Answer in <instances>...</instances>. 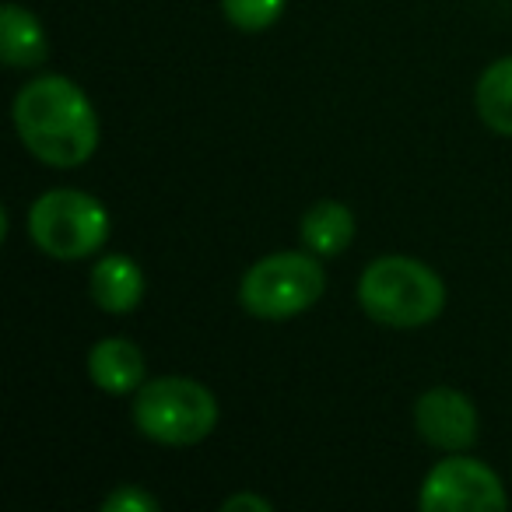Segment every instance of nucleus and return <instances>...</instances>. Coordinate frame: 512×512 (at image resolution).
<instances>
[{
	"label": "nucleus",
	"mask_w": 512,
	"mask_h": 512,
	"mask_svg": "<svg viewBox=\"0 0 512 512\" xmlns=\"http://www.w3.org/2000/svg\"><path fill=\"white\" fill-rule=\"evenodd\" d=\"M18 141L50 169H78L99 148V113L78 81L43 74L18 88L11 106Z\"/></svg>",
	"instance_id": "f257e3e1"
},
{
	"label": "nucleus",
	"mask_w": 512,
	"mask_h": 512,
	"mask_svg": "<svg viewBox=\"0 0 512 512\" xmlns=\"http://www.w3.org/2000/svg\"><path fill=\"white\" fill-rule=\"evenodd\" d=\"M358 306L372 323L383 327H428L446 309V285L414 256H376L358 278Z\"/></svg>",
	"instance_id": "f03ea898"
},
{
	"label": "nucleus",
	"mask_w": 512,
	"mask_h": 512,
	"mask_svg": "<svg viewBox=\"0 0 512 512\" xmlns=\"http://www.w3.org/2000/svg\"><path fill=\"white\" fill-rule=\"evenodd\" d=\"M218 400L204 383L186 376L148 379L130 400V418L158 446H197L218 428Z\"/></svg>",
	"instance_id": "7ed1b4c3"
},
{
	"label": "nucleus",
	"mask_w": 512,
	"mask_h": 512,
	"mask_svg": "<svg viewBox=\"0 0 512 512\" xmlns=\"http://www.w3.org/2000/svg\"><path fill=\"white\" fill-rule=\"evenodd\" d=\"M25 225H29V239L46 256L64 260V264L95 256L113 232L106 204L85 190H71V186H57L32 200Z\"/></svg>",
	"instance_id": "20e7f679"
},
{
	"label": "nucleus",
	"mask_w": 512,
	"mask_h": 512,
	"mask_svg": "<svg viewBox=\"0 0 512 512\" xmlns=\"http://www.w3.org/2000/svg\"><path fill=\"white\" fill-rule=\"evenodd\" d=\"M327 292V274L309 249L271 253L256 260L239 281V306L253 320L281 323L302 316Z\"/></svg>",
	"instance_id": "39448f33"
},
{
	"label": "nucleus",
	"mask_w": 512,
	"mask_h": 512,
	"mask_svg": "<svg viewBox=\"0 0 512 512\" xmlns=\"http://www.w3.org/2000/svg\"><path fill=\"white\" fill-rule=\"evenodd\" d=\"M505 484L488 463L474 456H446L425 474L418 509L425 512H491L505 509Z\"/></svg>",
	"instance_id": "423d86ee"
},
{
	"label": "nucleus",
	"mask_w": 512,
	"mask_h": 512,
	"mask_svg": "<svg viewBox=\"0 0 512 512\" xmlns=\"http://www.w3.org/2000/svg\"><path fill=\"white\" fill-rule=\"evenodd\" d=\"M414 428L432 449L467 453L477 442V407L463 390L432 386L414 400Z\"/></svg>",
	"instance_id": "0eeeda50"
},
{
	"label": "nucleus",
	"mask_w": 512,
	"mask_h": 512,
	"mask_svg": "<svg viewBox=\"0 0 512 512\" xmlns=\"http://www.w3.org/2000/svg\"><path fill=\"white\" fill-rule=\"evenodd\" d=\"M88 379L109 397H134L148 383V362L144 351L130 337H102L92 344L85 358Z\"/></svg>",
	"instance_id": "6e6552de"
},
{
	"label": "nucleus",
	"mask_w": 512,
	"mask_h": 512,
	"mask_svg": "<svg viewBox=\"0 0 512 512\" xmlns=\"http://www.w3.org/2000/svg\"><path fill=\"white\" fill-rule=\"evenodd\" d=\"M88 295L109 316H127L144 302V271L134 256L106 253L95 260L92 278H88Z\"/></svg>",
	"instance_id": "1a4fd4ad"
},
{
	"label": "nucleus",
	"mask_w": 512,
	"mask_h": 512,
	"mask_svg": "<svg viewBox=\"0 0 512 512\" xmlns=\"http://www.w3.org/2000/svg\"><path fill=\"white\" fill-rule=\"evenodd\" d=\"M0 57L11 71H29V67L46 64L50 57L43 25L22 4H4L0 11Z\"/></svg>",
	"instance_id": "9d476101"
},
{
	"label": "nucleus",
	"mask_w": 512,
	"mask_h": 512,
	"mask_svg": "<svg viewBox=\"0 0 512 512\" xmlns=\"http://www.w3.org/2000/svg\"><path fill=\"white\" fill-rule=\"evenodd\" d=\"M302 246L316 256H337L355 239V214L341 200H316L299 221Z\"/></svg>",
	"instance_id": "9b49d317"
},
{
	"label": "nucleus",
	"mask_w": 512,
	"mask_h": 512,
	"mask_svg": "<svg viewBox=\"0 0 512 512\" xmlns=\"http://www.w3.org/2000/svg\"><path fill=\"white\" fill-rule=\"evenodd\" d=\"M474 109L495 134L512 137V57L491 60L474 88Z\"/></svg>",
	"instance_id": "f8f14e48"
},
{
	"label": "nucleus",
	"mask_w": 512,
	"mask_h": 512,
	"mask_svg": "<svg viewBox=\"0 0 512 512\" xmlns=\"http://www.w3.org/2000/svg\"><path fill=\"white\" fill-rule=\"evenodd\" d=\"M221 11L239 32H264L285 11V0H221Z\"/></svg>",
	"instance_id": "ddd939ff"
},
{
	"label": "nucleus",
	"mask_w": 512,
	"mask_h": 512,
	"mask_svg": "<svg viewBox=\"0 0 512 512\" xmlns=\"http://www.w3.org/2000/svg\"><path fill=\"white\" fill-rule=\"evenodd\" d=\"M102 512H158V498L137 484H120L102 498Z\"/></svg>",
	"instance_id": "4468645a"
},
{
	"label": "nucleus",
	"mask_w": 512,
	"mask_h": 512,
	"mask_svg": "<svg viewBox=\"0 0 512 512\" xmlns=\"http://www.w3.org/2000/svg\"><path fill=\"white\" fill-rule=\"evenodd\" d=\"M235 509H256V512H271V502L260 495H249V491H242V495H232L221 502V512H235Z\"/></svg>",
	"instance_id": "2eb2a0df"
}]
</instances>
